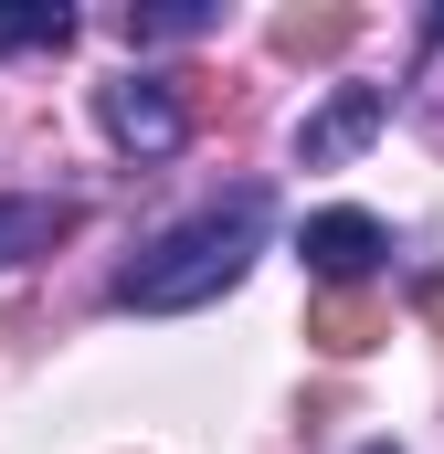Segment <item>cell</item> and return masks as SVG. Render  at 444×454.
I'll return each mask as SVG.
<instances>
[{"label": "cell", "instance_id": "7a4b0ae2", "mask_svg": "<svg viewBox=\"0 0 444 454\" xmlns=\"http://www.w3.org/2000/svg\"><path fill=\"white\" fill-rule=\"evenodd\" d=\"M96 116H107L116 148H138V159H170L191 137V106L170 96V74H116V85H96Z\"/></svg>", "mask_w": 444, "mask_h": 454}, {"label": "cell", "instance_id": "8992f818", "mask_svg": "<svg viewBox=\"0 0 444 454\" xmlns=\"http://www.w3.org/2000/svg\"><path fill=\"white\" fill-rule=\"evenodd\" d=\"M75 232V201H43V191H21V201H0V264H32V254H53Z\"/></svg>", "mask_w": 444, "mask_h": 454}, {"label": "cell", "instance_id": "ba28073f", "mask_svg": "<svg viewBox=\"0 0 444 454\" xmlns=\"http://www.w3.org/2000/svg\"><path fill=\"white\" fill-rule=\"evenodd\" d=\"M360 32V11H275V53H338Z\"/></svg>", "mask_w": 444, "mask_h": 454}, {"label": "cell", "instance_id": "9c48e42d", "mask_svg": "<svg viewBox=\"0 0 444 454\" xmlns=\"http://www.w3.org/2000/svg\"><path fill=\"white\" fill-rule=\"evenodd\" d=\"M212 32V0H170V11H127V43H191Z\"/></svg>", "mask_w": 444, "mask_h": 454}, {"label": "cell", "instance_id": "30bf717a", "mask_svg": "<svg viewBox=\"0 0 444 454\" xmlns=\"http://www.w3.org/2000/svg\"><path fill=\"white\" fill-rule=\"evenodd\" d=\"M424 32H434V43H444V11H434V21H424Z\"/></svg>", "mask_w": 444, "mask_h": 454}, {"label": "cell", "instance_id": "52a82bcc", "mask_svg": "<svg viewBox=\"0 0 444 454\" xmlns=\"http://www.w3.org/2000/svg\"><path fill=\"white\" fill-rule=\"evenodd\" d=\"M53 43H75V11L64 0H11L0 11V53H53Z\"/></svg>", "mask_w": 444, "mask_h": 454}, {"label": "cell", "instance_id": "8fae6325", "mask_svg": "<svg viewBox=\"0 0 444 454\" xmlns=\"http://www.w3.org/2000/svg\"><path fill=\"white\" fill-rule=\"evenodd\" d=\"M360 454H392V444H360Z\"/></svg>", "mask_w": 444, "mask_h": 454}, {"label": "cell", "instance_id": "3957f363", "mask_svg": "<svg viewBox=\"0 0 444 454\" xmlns=\"http://www.w3.org/2000/svg\"><path fill=\"white\" fill-rule=\"evenodd\" d=\"M381 127H392V85H338L329 106L297 127V169H338V159H349V148H370Z\"/></svg>", "mask_w": 444, "mask_h": 454}, {"label": "cell", "instance_id": "277c9868", "mask_svg": "<svg viewBox=\"0 0 444 454\" xmlns=\"http://www.w3.org/2000/svg\"><path fill=\"white\" fill-rule=\"evenodd\" d=\"M297 254H307V275H318V286H360V275H381L392 232L370 223V212H307Z\"/></svg>", "mask_w": 444, "mask_h": 454}, {"label": "cell", "instance_id": "5b68a950", "mask_svg": "<svg viewBox=\"0 0 444 454\" xmlns=\"http://www.w3.org/2000/svg\"><path fill=\"white\" fill-rule=\"evenodd\" d=\"M307 339L329 348V359H360V348L392 339V328H381V307H370L360 286H318V296H307Z\"/></svg>", "mask_w": 444, "mask_h": 454}, {"label": "cell", "instance_id": "6da1fadb", "mask_svg": "<svg viewBox=\"0 0 444 454\" xmlns=\"http://www.w3.org/2000/svg\"><path fill=\"white\" fill-rule=\"evenodd\" d=\"M265 223H275V191L265 180H243V191H222L212 212H191V223H170L127 275H116V307H138V317H180V307H212L222 286H243V264L265 254Z\"/></svg>", "mask_w": 444, "mask_h": 454}]
</instances>
